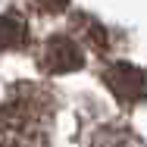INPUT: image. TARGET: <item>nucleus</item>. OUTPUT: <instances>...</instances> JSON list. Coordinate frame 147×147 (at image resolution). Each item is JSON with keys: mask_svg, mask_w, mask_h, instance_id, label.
<instances>
[{"mask_svg": "<svg viewBox=\"0 0 147 147\" xmlns=\"http://www.w3.org/2000/svg\"><path fill=\"white\" fill-rule=\"evenodd\" d=\"M103 82L110 85V91L116 94L122 103H138V100L147 97V72L128 66V63H113V66H107Z\"/></svg>", "mask_w": 147, "mask_h": 147, "instance_id": "2", "label": "nucleus"}, {"mask_svg": "<svg viewBox=\"0 0 147 147\" xmlns=\"http://www.w3.org/2000/svg\"><path fill=\"white\" fill-rule=\"evenodd\" d=\"M28 41V25L19 13H3L0 16V50H19Z\"/></svg>", "mask_w": 147, "mask_h": 147, "instance_id": "4", "label": "nucleus"}, {"mask_svg": "<svg viewBox=\"0 0 147 147\" xmlns=\"http://www.w3.org/2000/svg\"><path fill=\"white\" fill-rule=\"evenodd\" d=\"M50 128V100L34 85H19L0 107V144L44 147Z\"/></svg>", "mask_w": 147, "mask_h": 147, "instance_id": "1", "label": "nucleus"}, {"mask_svg": "<svg viewBox=\"0 0 147 147\" xmlns=\"http://www.w3.org/2000/svg\"><path fill=\"white\" fill-rule=\"evenodd\" d=\"M82 63H85L82 47H78L72 38H66V34H53V38L44 44L41 66H44L47 72H75V69H82Z\"/></svg>", "mask_w": 147, "mask_h": 147, "instance_id": "3", "label": "nucleus"}, {"mask_svg": "<svg viewBox=\"0 0 147 147\" xmlns=\"http://www.w3.org/2000/svg\"><path fill=\"white\" fill-rule=\"evenodd\" d=\"M38 9H44V13H59V9H66L69 6V0H31Z\"/></svg>", "mask_w": 147, "mask_h": 147, "instance_id": "6", "label": "nucleus"}, {"mask_svg": "<svg viewBox=\"0 0 147 147\" xmlns=\"http://www.w3.org/2000/svg\"><path fill=\"white\" fill-rule=\"evenodd\" d=\"M94 147H125V138L116 135L113 128H107V131H100V135L94 138Z\"/></svg>", "mask_w": 147, "mask_h": 147, "instance_id": "5", "label": "nucleus"}]
</instances>
